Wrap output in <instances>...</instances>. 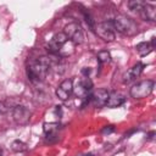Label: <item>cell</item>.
Returning <instances> with one entry per match:
<instances>
[{
	"mask_svg": "<svg viewBox=\"0 0 156 156\" xmlns=\"http://www.w3.org/2000/svg\"><path fill=\"white\" fill-rule=\"evenodd\" d=\"M68 40V38L65 35V33H56L49 41L48 44V50L50 54L52 55H57L58 51L61 50V48L65 45V43Z\"/></svg>",
	"mask_w": 156,
	"mask_h": 156,
	"instance_id": "ba28073f",
	"label": "cell"
},
{
	"mask_svg": "<svg viewBox=\"0 0 156 156\" xmlns=\"http://www.w3.org/2000/svg\"><path fill=\"white\" fill-rule=\"evenodd\" d=\"M95 33L98 34V37L100 39H102L104 41H107V43H111L116 39L115 29H113L112 22H110V21L98 23L95 26Z\"/></svg>",
	"mask_w": 156,
	"mask_h": 156,
	"instance_id": "8992f818",
	"label": "cell"
},
{
	"mask_svg": "<svg viewBox=\"0 0 156 156\" xmlns=\"http://www.w3.org/2000/svg\"><path fill=\"white\" fill-rule=\"evenodd\" d=\"M11 149L15 152H23L27 150V144L21 141V140H13L11 143Z\"/></svg>",
	"mask_w": 156,
	"mask_h": 156,
	"instance_id": "ac0fdd59",
	"label": "cell"
},
{
	"mask_svg": "<svg viewBox=\"0 0 156 156\" xmlns=\"http://www.w3.org/2000/svg\"><path fill=\"white\" fill-rule=\"evenodd\" d=\"M140 17L144 21H150V22H155L156 21V6L149 2H145V5L141 7V10L139 11Z\"/></svg>",
	"mask_w": 156,
	"mask_h": 156,
	"instance_id": "7c38bea8",
	"label": "cell"
},
{
	"mask_svg": "<svg viewBox=\"0 0 156 156\" xmlns=\"http://www.w3.org/2000/svg\"><path fill=\"white\" fill-rule=\"evenodd\" d=\"M126 101V96L118 91H112V93H108V98H107V101H106V107H110V108H115V107H118L121 105H123Z\"/></svg>",
	"mask_w": 156,
	"mask_h": 156,
	"instance_id": "4fadbf2b",
	"label": "cell"
},
{
	"mask_svg": "<svg viewBox=\"0 0 156 156\" xmlns=\"http://www.w3.org/2000/svg\"><path fill=\"white\" fill-rule=\"evenodd\" d=\"M107 98H108V91L106 89H98V90H95L94 93L90 94L89 100L93 102L94 106L102 107V106L106 105Z\"/></svg>",
	"mask_w": 156,
	"mask_h": 156,
	"instance_id": "8fae6325",
	"label": "cell"
},
{
	"mask_svg": "<svg viewBox=\"0 0 156 156\" xmlns=\"http://www.w3.org/2000/svg\"><path fill=\"white\" fill-rule=\"evenodd\" d=\"M44 127V133L48 138H52L57 135V132L60 129V124L57 122H45L43 124Z\"/></svg>",
	"mask_w": 156,
	"mask_h": 156,
	"instance_id": "9a60e30c",
	"label": "cell"
},
{
	"mask_svg": "<svg viewBox=\"0 0 156 156\" xmlns=\"http://www.w3.org/2000/svg\"><path fill=\"white\" fill-rule=\"evenodd\" d=\"M74 48H76V45L71 41V40H67L66 43H65V45L61 48V50L58 51V56L60 57H67V56H71L73 52H74Z\"/></svg>",
	"mask_w": 156,
	"mask_h": 156,
	"instance_id": "2e32d148",
	"label": "cell"
},
{
	"mask_svg": "<svg viewBox=\"0 0 156 156\" xmlns=\"http://www.w3.org/2000/svg\"><path fill=\"white\" fill-rule=\"evenodd\" d=\"M7 111V105L4 101H0V115H4Z\"/></svg>",
	"mask_w": 156,
	"mask_h": 156,
	"instance_id": "44dd1931",
	"label": "cell"
},
{
	"mask_svg": "<svg viewBox=\"0 0 156 156\" xmlns=\"http://www.w3.org/2000/svg\"><path fill=\"white\" fill-rule=\"evenodd\" d=\"M145 68V65L141 63V62H136L134 66H132L124 74H123V83L124 84H129L132 83L133 80H135L144 71Z\"/></svg>",
	"mask_w": 156,
	"mask_h": 156,
	"instance_id": "30bf717a",
	"label": "cell"
},
{
	"mask_svg": "<svg viewBox=\"0 0 156 156\" xmlns=\"http://www.w3.org/2000/svg\"><path fill=\"white\" fill-rule=\"evenodd\" d=\"M113 130H115V127H113V126H105V127L102 128L101 133H102V134H110V133H112Z\"/></svg>",
	"mask_w": 156,
	"mask_h": 156,
	"instance_id": "ffe728a7",
	"label": "cell"
},
{
	"mask_svg": "<svg viewBox=\"0 0 156 156\" xmlns=\"http://www.w3.org/2000/svg\"><path fill=\"white\" fill-rule=\"evenodd\" d=\"M154 87H155V82L152 79H145L134 84L130 88L129 94L133 99H144L152 93Z\"/></svg>",
	"mask_w": 156,
	"mask_h": 156,
	"instance_id": "3957f363",
	"label": "cell"
},
{
	"mask_svg": "<svg viewBox=\"0 0 156 156\" xmlns=\"http://www.w3.org/2000/svg\"><path fill=\"white\" fill-rule=\"evenodd\" d=\"M72 93H73V79H65L56 89V96L61 101L68 100Z\"/></svg>",
	"mask_w": 156,
	"mask_h": 156,
	"instance_id": "9c48e42d",
	"label": "cell"
},
{
	"mask_svg": "<svg viewBox=\"0 0 156 156\" xmlns=\"http://www.w3.org/2000/svg\"><path fill=\"white\" fill-rule=\"evenodd\" d=\"M52 56H40L35 61H32L27 67L28 79L33 83L43 82L49 71L51 69Z\"/></svg>",
	"mask_w": 156,
	"mask_h": 156,
	"instance_id": "6da1fadb",
	"label": "cell"
},
{
	"mask_svg": "<svg viewBox=\"0 0 156 156\" xmlns=\"http://www.w3.org/2000/svg\"><path fill=\"white\" fill-rule=\"evenodd\" d=\"M0 156H2V149L0 147Z\"/></svg>",
	"mask_w": 156,
	"mask_h": 156,
	"instance_id": "603a6c76",
	"label": "cell"
},
{
	"mask_svg": "<svg viewBox=\"0 0 156 156\" xmlns=\"http://www.w3.org/2000/svg\"><path fill=\"white\" fill-rule=\"evenodd\" d=\"M144 5H145V1H141V0H132L128 2V7L132 11H136V12H139Z\"/></svg>",
	"mask_w": 156,
	"mask_h": 156,
	"instance_id": "d6986e66",
	"label": "cell"
},
{
	"mask_svg": "<svg viewBox=\"0 0 156 156\" xmlns=\"http://www.w3.org/2000/svg\"><path fill=\"white\" fill-rule=\"evenodd\" d=\"M96 58H98L100 65H105V63H108L111 61V55L107 50H102V51H99Z\"/></svg>",
	"mask_w": 156,
	"mask_h": 156,
	"instance_id": "e0dca14e",
	"label": "cell"
},
{
	"mask_svg": "<svg viewBox=\"0 0 156 156\" xmlns=\"http://www.w3.org/2000/svg\"><path fill=\"white\" fill-rule=\"evenodd\" d=\"M63 33L68 38V40H71L74 45H78V44L83 43L84 34H83V29L79 26V23L72 22V23L66 24L65 28H63Z\"/></svg>",
	"mask_w": 156,
	"mask_h": 156,
	"instance_id": "5b68a950",
	"label": "cell"
},
{
	"mask_svg": "<svg viewBox=\"0 0 156 156\" xmlns=\"http://www.w3.org/2000/svg\"><path fill=\"white\" fill-rule=\"evenodd\" d=\"M32 112L23 105H17L12 108V118L20 126H26L30 121Z\"/></svg>",
	"mask_w": 156,
	"mask_h": 156,
	"instance_id": "52a82bcc",
	"label": "cell"
},
{
	"mask_svg": "<svg viewBox=\"0 0 156 156\" xmlns=\"http://www.w3.org/2000/svg\"><path fill=\"white\" fill-rule=\"evenodd\" d=\"M113 29H116L118 33L126 35V37H134L138 33V24L134 20L126 15H117L115 20L111 21Z\"/></svg>",
	"mask_w": 156,
	"mask_h": 156,
	"instance_id": "7a4b0ae2",
	"label": "cell"
},
{
	"mask_svg": "<svg viewBox=\"0 0 156 156\" xmlns=\"http://www.w3.org/2000/svg\"><path fill=\"white\" fill-rule=\"evenodd\" d=\"M154 46H155V38H151L150 43L149 41H141V43H139L136 45L135 49H136V51H138V54L140 56H146L152 51Z\"/></svg>",
	"mask_w": 156,
	"mask_h": 156,
	"instance_id": "5bb4252c",
	"label": "cell"
},
{
	"mask_svg": "<svg viewBox=\"0 0 156 156\" xmlns=\"http://www.w3.org/2000/svg\"><path fill=\"white\" fill-rule=\"evenodd\" d=\"M82 156H94L93 154H84V155H82Z\"/></svg>",
	"mask_w": 156,
	"mask_h": 156,
	"instance_id": "7402d4cb",
	"label": "cell"
},
{
	"mask_svg": "<svg viewBox=\"0 0 156 156\" xmlns=\"http://www.w3.org/2000/svg\"><path fill=\"white\" fill-rule=\"evenodd\" d=\"M93 90V82L90 80L89 77H83L80 78L76 85H73V93L77 98L83 99V100H88L90 94Z\"/></svg>",
	"mask_w": 156,
	"mask_h": 156,
	"instance_id": "277c9868",
	"label": "cell"
}]
</instances>
